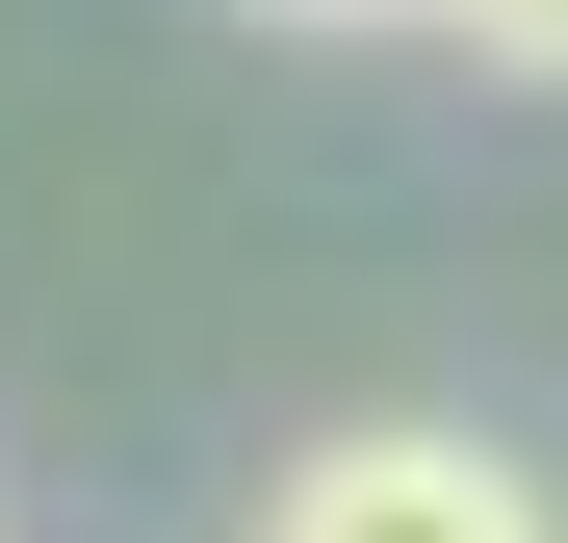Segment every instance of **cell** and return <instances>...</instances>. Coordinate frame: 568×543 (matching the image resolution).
<instances>
[{
    "label": "cell",
    "mask_w": 568,
    "mask_h": 543,
    "mask_svg": "<svg viewBox=\"0 0 568 543\" xmlns=\"http://www.w3.org/2000/svg\"><path fill=\"white\" fill-rule=\"evenodd\" d=\"M258 543H542V492H517L465 414H362V440H311V466H284Z\"/></svg>",
    "instance_id": "6da1fadb"
},
{
    "label": "cell",
    "mask_w": 568,
    "mask_h": 543,
    "mask_svg": "<svg viewBox=\"0 0 568 543\" xmlns=\"http://www.w3.org/2000/svg\"><path fill=\"white\" fill-rule=\"evenodd\" d=\"M439 27L491 52V78H568V0H439Z\"/></svg>",
    "instance_id": "7a4b0ae2"
},
{
    "label": "cell",
    "mask_w": 568,
    "mask_h": 543,
    "mask_svg": "<svg viewBox=\"0 0 568 543\" xmlns=\"http://www.w3.org/2000/svg\"><path fill=\"white\" fill-rule=\"evenodd\" d=\"M258 27H439V0H258Z\"/></svg>",
    "instance_id": "3957f363"
}]
</instances>
